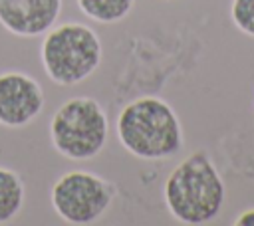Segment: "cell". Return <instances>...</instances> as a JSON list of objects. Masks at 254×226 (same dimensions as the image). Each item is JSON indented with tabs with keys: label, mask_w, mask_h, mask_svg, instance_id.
I'll return each mask as SVG.
<instances>
[{
	"label": "cell",
	"mask_w": 254,
	"mask_h": 226,
	"mask_svg": "<svg viewBox=\"0 0 254 226\" xmlns=\"http://www.w3.org/2000/svg\"><path fill=\"white\" fill-rule=\"evenodd\" d=\"M224 196V180L204 149L185 157L163 184V200L169 214L189 226L212 222L222 210Z\"/></svg>",
	"instance_id": "6da1fadb"
},
{
	"label": "cell",
	"mask_w": 254,
	"mask_h": 226,
	"mask_svg": "<svg viewBox=\"0 0 254 226\" xmlns=\"http://www.w3.org/2000/svg\"><path fill=\"white\" fill-rule=\"evenodd\" d=\"M117 141L143 161H163L177 155L185 143L177 111L157 95L131 99L117 113Z\"/></svg>",
	"instance_id": "7a4b0ae2"
},
{
	"label": "cell",
	"mask_w": 254,
	"mask_h": 226,
	"mask_svg": "<svg viewBox=\"0 0 254 226\" xmlns=\"http://www.w3.org/2000/svg\"><path fill=\"white\" fill-rule=\"evenodd\" d=\"M103 46L97 32L79 22L52 26L40 44V61L56 85H77L101 65Z\"/></svg>",
	"instance_id": "3957f363"
},
{
	"label": "cell",
	"mask_w": 254,
	"mask_h": 226,
	"mask_svg": "<svg viewBox=\"0 0 254 226\" xmlns=\"http://www.w3.org/2000/svg\"><path fill=\"white\" fill-rule=\"evenodd\" d=\"M107 113L93 97H69L52 115L50 141L56 153L65 159L87 161L97 157L107 145Z\"/></svg>",
	"instance_id": "277c9868"
},
{
	"label": "cell",
	"mask_w": 254,
	"mask_h": 226,
	"mask_svg": "<svg viewBox=\"0 0 254 226\" xmlns=\"http://www.w3.org/2000/svg\"><path fill=\"white\" fill-rule=\"evenodd\" d=\"M115 196L117 188L103 176L89 170L64 172L50 192L54 212L60 220L73 226H85L99 220Z\"/></svg>",
	"instance_id": "5b68a950"
},
{
	"label": "cell",
	"mask_w": 254,
	"mask_h": 226,
	"mask_svg": "<svg viewBox=\"0 0 254 226\" xmlns=\"http://www.w3.org/2000/svg\"><path fill=\"white\" fill-rule=\"evenodd\" d=\"M42 85L24 71L0 73V125L24 127L32 123L44 109Z\"/></svg>",
	"instance_id": "8992f818"
},
{
	"label": "cell",
	"mask_w": 254,
	"mask_h": 226,
	"mask_svg": "<svg viewBox=\"0 0 254 226\" xmlns=\"http://www.w3.org/2000/svg\"><path fill=\"white\" fill-rule=\"evenodd\" d=\"M62 0H0V26L20 38H36L56 26Z\"/></svg>",
	"instance_id": "52a82bcc"
},
{
	"label": "cell",
	"mask_w": 254,
	"mask_h": 226,
	"mask_svg": "<svg viewBox=\"0 0 254 226\" xmlns=\"http://www.w3.org/2000/svg\"><path fill=\"white\" fill-rule=\"evenodd\" d=\"M26 188L22 176L8 169L0 167V224H6L18 216L24 206Z\"/></svg>",
	"instance_id": "ba28073f"
},
{
	"label": "cell",
	"mask_w": 254,
	"mask_h": 226,
	"mask_svg": "<svg viewBox=\"0 0 254 226\" xmlns=\"http://www.w3.org/2000/svg\"><path fill=\"white\" fill-rule=\"evenodd\" d=\"M75 2L89 20L101 24L121 22L135 4V0H75Z\"/></svg>",
	"instance_id": "9c48e42d"
},
{
	"label": "cell",
	"mask_w": 254,
	"mask_h": 226,
	"mask_svg": "<svg viewBox=\"0 0 254 226\" xmlns=\"http://www.w3.org/2000/svg\"><path fill=\"white\" fill-rule=\"evenodd\" d=\"M230 20L242 34L254 38V0H232Z\"/></svg>",
	"instance_id": "30bf717a"
},
{
	"label": "cell",
	"mask_w": 254,
	"mask_h": 226,
	"mask_svg": "<svg viewBox=\"0 0 254 226\" xmlns=\"http://www.w3.org/2000/svg\"><path fill=\"white\" fill-rule=\"evenodd\" d=\"M236 226H254V208H248V210H242L236 220H234Z\"/></svg>",
	"instance_id": "8fae6325"
}]
</instances>
